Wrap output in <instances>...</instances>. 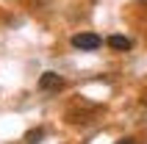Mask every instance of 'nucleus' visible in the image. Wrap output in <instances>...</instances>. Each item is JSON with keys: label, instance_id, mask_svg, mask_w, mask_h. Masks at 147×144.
I'll list each match as a JSON object with an SVG mask.
<instances>
[{"label": "nucleus", "instance_id": "nucleus-3", "mask_svg": "<svg viewBox=\"0 0 147 144\" xmlns=\"http://www.w3.org/2000/svg\"><path fill=\"white\" fill-rule=\"evenodd\" d=\"M133 42L128 39V36H108V47H114V50H131Z\"/></svg>", "mask_w": 147, "mask_h": 144}, {"label": "nucleus", "instance_id": "nucleus-4", "mask_svg": "<svg viewBox=\"0 0 147 144\" xmlns=\"http://www.w3.org/2000/svg\"><path fill=\"white\" fill-rule=\"evenodd\" d=\"M42 136H45V130H42V128H39V130H31L25 141H28V144H39V139H42Z\"/></svg>", "mask_w": 147, "mask_h": 144}, {"label": "nucleus", "instance_id": "nucleus-1", "mask_svg": "<svg viewBox=\"0 0 147 144\" xmlns=\"http://www.w3.org/2000/svg\"><path fill=\"white\" fill-rule=\"evenodd\" d=\"M72 47L75 50H97V47H103V39H100L97 33H75Z\"/></svg>", "mask_w": 147, "mask_h": 144}, {"label": "nucleus", "instance_id": "nucleus-2", "mask_svg": "<svg viewBox=\"0 0 147 144\" xmlns=\"http://www.w3.org/2000/svg\"><path fill=\"white\" fill-rule=\"evenodd\" d=\"M61 86H64V78L56 75V72H45V75L39 78V89L42 92H58Z\"/></svg>", "mask_w": 147, "mask_h": 144}, {"label": "nucleus", "instance_id": "nucleus-5", "mask_svg": "<svg viewBox=\"0 0 147 144\" xmlns=\"http://www.w3.org/2000/svg\"><path fill=\"white\" fill-rule=\"evenodd\" d=\"M117 144H139L136 139H122V141H117Z\"/></svg>", "mask_w": 147, "mask_h": 144}, {"label": "nucleus", "instance_id": "nucleus-6", "mask_svg": "<svg viewBox=\"0 0 147 144\" xmlns=\"http://www.w3.org/2000/svg\"><path fill=\"white\" fill-rule=\"evenodd\" d=\"M139 3H144V6H147V0H139Z\"/></svg>", "mask_w": 147, "mask_h": 144}]
</instances>
